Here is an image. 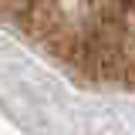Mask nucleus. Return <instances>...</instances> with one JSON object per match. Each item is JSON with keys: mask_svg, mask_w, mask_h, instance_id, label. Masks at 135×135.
<instances>
[{"mask_svg": "<svg viewBox=\"0 0 135 135\" xmlns=\"http://www.w3.org/2000/svg\"><path fill=\"white\" fill-rule=\"evenodd\" d=\"M0 24L88 81L135 91V0H0Z\"/></svg>", "mask_w": 135, "mask_h": 135, "instance_id": "obj_1", "label": "nucleus"}]
</instances>
